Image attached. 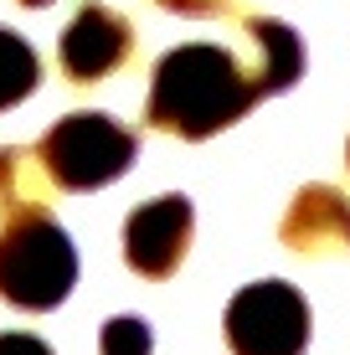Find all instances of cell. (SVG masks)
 Instances as JSON below:
<instances>
[{
	"mask_svg": "<svg viewBox=\"0 0 350 355\" xmlns=\"http://www.w3.org/2000/svg\"><path fill=\"white\" fill-rule=\"evenodd\" d=\"M243 31L252 42V72H258V83H263V98L294 88L299 72H304V46H299V36L288 31L283 21H268V16H252Z\"/></svg>",
	"mask_w": 350,
	"mask_h": 355,
	"instance_id": "obj_8",
	"label": "cell"
},
{
	"mask_svg": "<svg viewBox=\"0 0 350 355\" xmlns=\"http://www.w3.org/2000/svg\"><path fill=\"white\" fill-rule=\"evenodd\" d=\"M0 206H6V216L36 211V196L26 186V155L21 150H0Z\"/></svg>",
	"mask_w": 350,
	"mask_h": 355,
	"instance_id": "obj_10",
	"label": "cell"
},
{
	"mask_svg": "<svg viewBox=\"0 0 350 355\" xmlns=\"http://www.w3.org/2000/svg\"><path fill=\"white\" fill-rule=\"evenodd\" d=\"M258 98H263V83L252 67H243L222 46L191 42V46H175V52L160 57L144 119L160 134L207 139V134L237 124Z\"/></svg>",
	"mask_w": 350,
	"mask_h": 355,
	"instance_id": "obj_1",
	"label": "cell"
},
{
	"mask_svg": "<svg viewBox=\"0 0 350 355\" xmlns=\"http://www.w3.org/2000/svg\"><path fill=\"white\" fill-rule=\"evenodd\" d=\"M165 10H180V16H216L227 10V0H160Z\"/></svg>",
	"mask_w": 350,
	"mask_h": 355,
	"instance_id": "obj_13",
	"label": "cell"
},
{
	"mask_svg": "<svg viewBox=\"0 0 350 355\" xmlns=\"http://www.w3.org/2000/svg\"><path fill=\"white\" fill-rule=\"evenodd\" d=\"M36 83H42V62H36V52L21 42L16 31L0 26V108H16L21 98H31Z\"/></svg>",
	"mask_w": 350,
	"mask_h": 355,
	"instance_id": "obj_9",
	"label": "cell"
},
{
	"mask_svg": "<svg viewBox=\"0 0 350 355\" xmlns=\"http://www.w3.org/2000/svg\"><path fill=\"white\" fill-rule=\"evenodd\" d=\"M21 6H46V0H21Z\"/></svg>",
	"mask_w": 350,
	"mask_h": 355,
	"instance_id": "obj_14",
	"label": "cell"
},
{
	"mask_svg": "<svg viewBox=\"0 0 350 355\" xmlns=\"http://www.w3.org/2000/svg\"><path fill=\"white\" fill-rule=\"evenodd\" d=\"M227 345L232 355H299L309 345V304L283 278L247 284L227 304Z\"/></svg>",
	"mask_w": 350,
	"mask_h": 355,
	"instance_id": "obj_4",
	"label": "cell"
},
{
	"mask_svg": "<svg viewBox=\"0 0 350 355\" xmlns=\"http://www.w3.org/2000/svg\"><path fill=\"white\" fill-rule=\"evenodd\" d=\"M283 242L304 258H350V196L335 186H304L283 216Z\"/></svg>",
	"mask_w": 350,
	"mask_h": 355,
	"instance_id": "obj_7",
	"label": "cell"
},
{
	"mask_svg": "<svg viewBox=\"0 0 350 355\" xmlns=\"http://www.w3.org/2000/svg\"><path fill=\"white\" fill-rule=\"evenodd\" d=\"M0 355H52V350L36 335H0Z\"/></svg>",
	"mask_w": 350,
	"mask_h": 355,
	"instance_id": "obj_12",
	"label": "cell"
},
{
	"mask_svg": "<svg viewBox=\"0 0 350 355\" xmlns=\"http://www.w3.org/2000/svg\"><path fill=\"white\" fill-rule=\"evenodd\" d=\"M129 42H134V31L119 10L82 6L72 16V26L62 31V72L72 83H98L129 57Z\"/></svg>",
	"mask_w": 350,
	"mask_h": 355,
	"instance_id": "obj_6",
	"label": "cell"
},
{
	"mask_svg": "<svg viewBox=\"0 0 350 355\" xmlns=\"http://www.w3.org/2000/svg\"><path fill=\"white\" fill-rule=\"evenodd\" d=\"M134 150H139L134 129H124L98 108H78L42 134L36 155H42L46 180H57L62 191H98L134 165Z\"/></svg>",
	"mask_w": 350,
	"mask_h": 355,
	"instance_id": "obj_3",
	"label": "cell"
},
{
	"mask_svg": "<svg viewBox=\"0 0 350 355\" xmlns=\"http://www.w3.org/2000/svg\"><path fill=\"white\" fill-rule=\"evenodd\" d=\"M155 340H150V324L134 320V314H119V320L103 324V355H150Z\"/></svg>",
	"mask_w": 350,
	"mask_h": 355,
	"instance_id": "obj_11",
	"label": "cell"
},
{
	"mask_svg": "<svg viewBox=\"0 0 350 355\" xmlns=\"http://www.w3.org/2000/svg\"><path fill=\"white\" fill-rule=\"evenodd\" d=\"M78 284V252L67 232L36 206L0 227V299L16 309H57Z\"/></svg>",
	"mask_w": 350,
	"mask_h": 355,
	"instance_id": "obj_2",
	"label": "cell"
},
{
	"mask_svg": "<svg viewBox=\"0 0 350 355\" xmlns=\"http://www.w3.org/2000/svg\"><path fill=\"white\" fill-rule=\"evenodd\" d=\"M191 201L186 196H155L124 222V258L144 278H170L191 248Z\"/></svg>",
	"mask_w": 350,
	"mask_h": 355,
	"instance_id": "obj_5",
	"label": "cell"
}]
</instances>
